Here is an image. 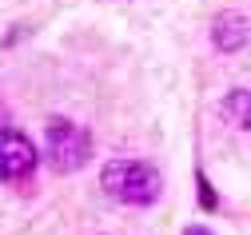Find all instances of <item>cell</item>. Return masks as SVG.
Instances as JSON below:
<instances>
[{"label":"cell","mask_w":251,"mask_h":235,"mask_svg":"<svg viewBox=\"0 0 251 235\" xmlns=\"http://www.w3.org/2000/svg\"><path fill=\"white\" fill-rule=\"evenodd\" d=\"M100 187H104L112 199H120V204L148 208V204L160 199L164 180H160V172H155L151 163H144V159H116V163H108L104 172H100Z\"/></svg>","instance_id":"1"},{"label":"cell","mask_w":251,"mask_h":235,"mask_svg":"<svg viewBox=\"0 0 251 235\" xmlns=\"http://www.w3.org/2000/svg\"><path fill=\"white\" fill-rule=\"evenodd\" d=\"M44 140H48V159H52L56 172H76L80 163H88L92 140H88V131L76 128L72 120H52Z\"/></svg>","instance_id":"2"},{"label":"cell","mask_w":251,"mask_h":235,"mask_svg":"<svg viewBox=\"0 0 251 235\" xmlns=\"http://www.w3.org/2000/svg\"><path fill=\"white\" fill-rule=\"evenodd\" d=\"M36 167V144L12 128H0V180H20Z\"/></svg>","instance_id":"3"},{"label":"cell","mask_w":251,"mask_h":235,"mask_svg":"<svg viewBox=\"0 0 251 235\" xmlns=\"http://www.w3.org/2000/svg\"><path fill=\"white\" fill-rule=\"evenodd\" d=\"M211 40H215L219 52H239L251 40V20L243 12H219L215 24H211Z\"/></svg>","instance_id":"4"},{"label":"cell","mask_w":251,"mask_h":235,"mask_svg":"<svg viewBox=\"0 0 251 235\" xmlns=\"http://www.w3.org/2000/svg\"><path fill=\"white\" fill-rule=\"evenodd\" d=\"M224 112H227V120H231L235 128H251V92H243V88L227 92Z\"/></svg>","instance_id":"5"},{"label":"cell","mask_w":251,"mask_h":235,"mask_svg":"<svg viewBox=\"0 0 251 235\" xmlns=\"http://www.w3.org/2000/svg\"><path fill=\"white\" fill-rule=\"evenodd\" d=\"M196 180H200V204H203V208L211 211V208L219 204V199H215V191H211V183H207V176H203V172H200Z\"/></svg>","instance_id":"6"},{"label":"cell","mask_w":251,"mask_h":235,"mask_svg":"<svg viewBox=\"0 0 251 235\" xmlns=\"http://www.w3.org/2000/svg\"><path fill=\"white\" fill-rule=\"evenodd\" d=\"M183 235H211L207 227H183Z\"/></svg>","instance_id":"7"}]
</instances>
